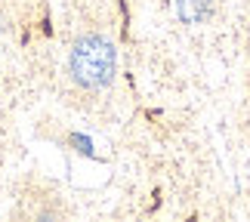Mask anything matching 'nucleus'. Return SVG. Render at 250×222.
<instances>
[{
  "label": "nucleus",
  "mask_w": 250,
  "mask_h": 222,
  "mask_svg": "<svg viewBox=\"0 0 250 222\" xmlns=\"http://www.w3.org/2000/svg\"><path fill=\"white\" fill-rule=\"evenodd\" d=\"M114 65H118V53H114L111 40H105L99 34L81 37V40L74 43L71 56H68L71 77L81 86H90V90H99V86L111 83Z\"/></svg>",
  "instance_id": "obj_1"
},
{
  "label": "nucleus",
  "mask_w": 250,
  "mask_h": 222,
  "mask_svg": "<svg viewBox=\"0 0 250 222\" xmlns=\"http://www.w3.org/2000/svg\"><path fill=\"white\" fill-rule=\"evenodd\" d=\"M210 6H213V0H176L182 22H201L210 13Z\"/></svg>",
  "instance_id": "obj_2"
}]
</instances>
